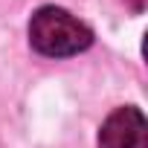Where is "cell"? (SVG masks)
Instances as JSON below:
<instances>
[{
  "instance_id": "1",
  "label": "cell",
  "mask_w": 148,
  "mask_h": 148,
  "mask_svg": "<svg viewBox=\"0 0 148 148\" xmlns=\"http://www.w3.org/2000/svg\"><path fill=\"white\" fill-rule=\"evenodd\" d=\"M29 47L44 58H73L93 47V29L61 6H41L29 21Z\"/></svg>"
},
{
  "instance_id": "2",
  "label": "cell",
  "mask_w": 148,
  "mask_h": 148,
  "mask_svg": "<svg viewBox=\"0 0 148 148\" xmlns=\"http://www.w3.org/2000/svg\"><path fill=\"white\" fill-rule=\"evenodd\" d=\"M99 148H148V122L142 110L125 105L108 113L99 128Z\"/></svg>"
}]
</instances>
